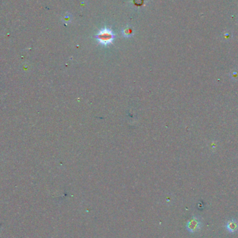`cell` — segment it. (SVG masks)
<instances>
[{"mask_svg": "<svg viewBox=\"0 0 238 238\" xmlns=\"http://www.w3.org/2000/svg\"><path fill=\"white\" fill-rule=\"evenodd\" d=\"M114 35L112 31L110 29L104 28L100 30L97 34V39L100 44L103 45H108L113 42Z\"/></svg>", "mask_w": 238, "mask_h": 238, "instance_id": "6da1fadb", "label": "cell"}, {"mask_svg": "<svg viewBox=\"0 0 238 238\" xmlns=\"http://www.w3.org/2000/svg\"><path fill=\"white\" fill-rule=\"evenodd\" d=\"M186 228L191 233L199 232L201 228V222H200L199 218L195 216L192 217L187 222V224H186Z\"/></svg>", "mask_w": 238, "mask_h": 238, "instance_id": "7a4b0ae2", "label": "cell"}, {"mask_svg": "<svg viewBox=\"0 0 238 238\" xmlns=\"http://www.w3.org/2000/svg\"><path fill=\"white\" fill-rule=\"evenodd\" d=\"M225 227L228 232L234 233L238 231V221L236 219H231L226 222Z\"/></svg>", "mask_w": 238, "mask_h": 238, "instance_id": "3957f363", "label": "cell"}, {"mask_svg": "<svg viewBox=\"0 0 238 238\" xmlns=\"http://www.w3.org/2000/svg\"><path fill=\"white\" fill-rule=\"evenodd\" d=\"M223 38H231V37L232 36V34L231 32H229V31H227V32L223 33Z\"/></svg>", "mask_w": 238, "mask_h": 238, "instance_id": "277c9868", "label": "cell"}, {"mask_svg": "<svg viewBox=\"0 0 238 238\" xmlns=\"http://www.w3.org/2000/svg\"><path fill=\"white\" fill-rule=\"evenodd\" d=\"M132 34V31L130 30V29H128V30H125L124 31V35L125 36H130Z\"/></svg>", "mask_w": 238, "mask_h": 238, "instance_id": "5b68a950", "label": "cell"}]
</instances>
